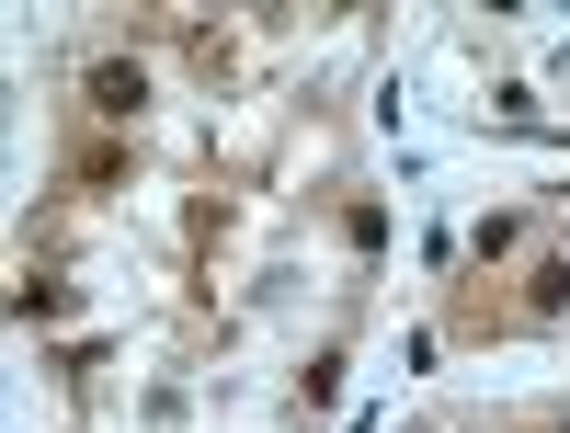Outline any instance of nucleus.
<instances>
[{
  "mask_svg": "<svg viewBox=\"0 0 570 433\" xmlns=\"http://www.w3.org/2000/svg\"><path fill=\"white\" fill-rule=\"evenodd\" d=\"M80 91H91V115H115V126H126L137 104H149V80H137V58H91V80H80Z\"/></svg>",
  "mask_w": 570,
  "mask_h": 433,
  "instance_id": "nucleus-1",
  "label": "nucleus"
}]
</instances>
